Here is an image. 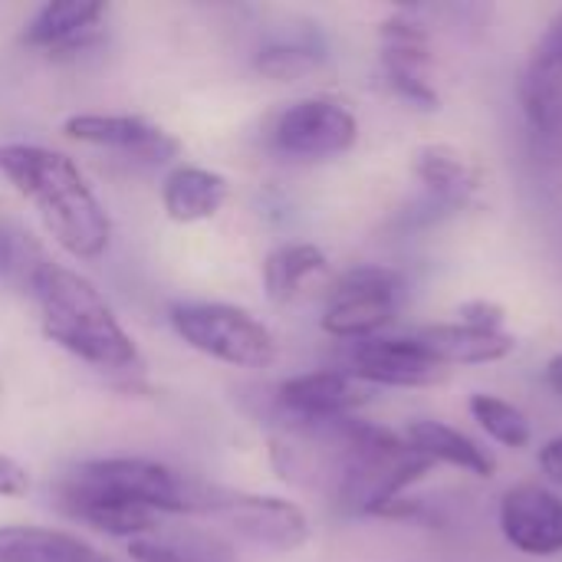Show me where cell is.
Wrapping results in <instances>:
<instances>
[{"label": "cell", "instance_id": "obj_1", "mask_svg": "<svg viewBox=\"0 0 562 562\" xmlns=\"http://www.w3.org/2000/svg\"><path fill=\"white\" fill-rule=\"evenodd\" d=\"M0 175L30 201L53 240L76 260H99L112 244V217L79 165L53 148L0 145Z\"/></svg>", "mask_w": 562, "mask_h": 562}, {"label": "cell", "instance_id": "obj_2", "mask_svg": "<svg viewBox=\"0 0 562 562\" xmlns=\"http://www.w3.org/2000/svg\"><path fill=\"white\" fill-rule=\"evenodd\" d=\"M26 283L40 310L43 336L63 352L99 372H138L145 366L135 339L92 280L63 263L40 260Z\"/></svg>", "mask_w": 562, "mask_h": 562}, {"label": "cell", "instance_id": "obj_3", "mask_svg": "<svg viewBox=\"0 0 562 562\" xmlns=\"http://www.w3.org/2000/svg\"><path fill=\"white\" fill-rule=\"evenodd\" d=\"M198 484L168 464L148 458H95L72 468L56 484V504L66 501H112L148 514H194Z\"/></svg>", "mask_w": 562, "mask_h": 562}, {"label": "cell", "instance_id": "obj_4", "mask_svg": "<svg viewBox=\"0 0 562 562\" xmlns=\"http://www.w3.org/2000/svg\"><path fill=\"white\" fill-rule=\"evenodd\" d=\"M194 514L207 517L211 524L234 533L237 540L270 553H293L310 540L306 510L293 501L270 497V494L198 484Z\"/></svg>", "mask_w": 562, "mask_h": 562}, {"label": "cell", "instance_id": "obj_5", "mask_svg": "<svg viewBox=\"0 0 562 562\" xmlns=\"http://www.w3.org/2000/svg\"><path fill=\"white\" fill-rule=\"evenodd\" d=\"M168 319L191 349L234 369H270L280 356L277 336L231 303H175Z\"/></svg>", "mask_w": 562, "mask_h": 562}, {"label": "cell", "instance_id": "obj_6", "mask_svg": "<svg viewBox=\"0 0 562 562\" xmlns=\"http://www.w3.org/2000/svg\"><path fill=\"white\" fill-rule=\"evenodd\" d=\"M405 293L402 273L382 263H362L339 277L333 296L323 310V333L342 342L375 339L398 313Z\"/></svg>", "mask_w": 562, "mask_h": 562}, {"label": "cell", "instance_id": "obj_7", "mask_svg": "<svg viewBox=\"0 0 562 562\" xmlns=\"http://www.w3.org/2000/svg\"><path fill=\"white\" fill-rule=\"evenodd\" d=\"M270 142L280 155L290 158H336L359 142V119L339 99L329 95L296 99L277 115Z\"/></svg>", "mask_w": 562, "mask_h": 562}, {"label": "cell", "instance_id": "obj_8", "mask_svg": "<svg viewBox=\"0 0 562 562\" xmlns=\"http://www.w3.org/2000/svg\"><path fill=\"white\" fill-rule=\"evenodd\" d=\"M382 40V72L395 95H402L415 109H438L441 95L431 82V49H428V26L415 16V10H398L379 26Z\"/></svg>", "mask_w": 562, "mask_h": 562}, {"label": "cell", "instance_id": "obj_9", "mask_svg": "<svg viewBox=\"0 0 562 562\" xmlns=\"http://www.w3.org/2000/svg\"><path fill=\"white\" fill-rule=\"evenodd\" d=\"M346 372L369 389H422L445 375L415 336H375L352 342L346 352Z\"/></svg>", "mask_w": 562, "mask_h": 562}, {"label": "cell", "instance_id": "obj_10", "mask_svg": "<svg viewBox=\"0 0 562 562\" xmlns=\"http://www.w3.org/2000/svg\"><path fill=\"white\" fill-rule=\"evenodd\" d=\"M369 402V385L346 369H316L280 382L277 405L293 425H329L352 418Z\"/></svg>", "mask_w": 562, "mask_h": 562}, {"label": "cell", "instance_id": "obj_11", "mask_svg": "<svg viewBox=\"0 0 562 562\" xmlns=\"http://www.w3.org/2000/svg\"><path fill=\"white\" fill-rule=\"evenodd\" d=\"M63 135L79 142V145L119 151V155H128L138 161H151V165L171 161L181 151V142L168 128H161L142 115L79 112V115H69L63 122Z\"/></svg>", "mask_w": 562, "mask_h": 562}, {"label": "cell", "instance_id": "obj_12", "mask_svg": "<svg viewBox=\"0 0 562 562\" xmlns=\"http://www.w3.org/2000/svg\"><path fill=\"white\" fill-rule=\"evenodd\" d=\"M504 540L533 560L562 553V497L543 484H517L501 501Z\"/></svg>", "mask_w": 562, "mask_h": 562}, {"label": "cell", "instance_id": "obj_13", "mask_svg": "<svg viewBox=\"0 0 562 562\" xmlns=\"http://www.w3.org/2000/svg\"><path fill=\"white\" fill-rule=\"evenodd\" d=\"M520 105L537 135L553 138L562 132V10L543 30L533 56L520 76Z\"/></svg>", "mask_w": 562, "mask_h": 562}, {"label": "cell", "instance_id": "obj_14", "mask_svg": "<svg viewBox=\"0 0 562 562\" xmlns=\"http://www.w3.org/2000/svg\"><path fill=\"white\" fill-rule=\"evenodd\" d=\"M105 16L99 0H56L43 3L23 30V43L49 56H66L89 46Z\"/></svg>", "mask_w": 562, "mask_h": 562}, {"label": "cell", "instance_id": "obj_15", "mask_svg": "<svg viewBox=\"0 0 562 562\" xmlns=\"http://www.w3.org/2000/svg\"><path fill=\"white\" fill-rule=\"evenodd\" d=\"M231 198V184L221 171L178 165L161 184V207L175 224H201L221 214Z\"/></svg>", "mask_w": 562, "mask_h": 562}, {"label": "cell", "instance_id": "obj_16", "mask_svg": "<svg viewBox=\"0 0 562 562\" xmlns=\"http://www.w3.org/2000/svg\"><path fill=\"white\" fill-rule=\"evenodd\" d=\"M415 339L425 346V352L445 369V366H487L501 362L517 349V339L510 333H491V329H471L461 323H438L415 333Z\"/></svg>", "mask_w": 562, "mask_h": 562}, {"label": "cell", "instance_id": "obj_17", "mask_svg": "<svg viewBox=\"0 0 562 562\" xmlns=\"http://www.w3.org/2000/svg\"><path fill=\"white\" fill-rule=\"evenodd\" d=\"M405 441L428 458L431 464H448L474 477H494L497 461L487 448H481L471 435H464L454 425L435 422V418H418L405 428Z\"/></svg>", "mask_w": 562, "mask_h": 562}, {"label": "cell", "instance_id": "obj_18", "mask_svg": "<svg viewBox=\"0 0 562 562\" xmlns=\"http://www.w3.org/2000/svg\"><path fill=\"white\" fill-rule=\"evenodd\" d=\"M0 562H119L89 540L53 527H0Z\"/></svg>", "mask_w": 562, "mask_h": 562}, {"label": "cell", "instance_id": "obj_19", "mask_svg": "<svg viewBox=\"0 0 562 562\" xmlns=\"http://www.w3.org/2000/svg\"><path fill=\"white\" fill-rule=\"evenodd\" d=\"M412 171L425 184V191L435 198V204L448 211L461 207L481 184L477 168L458 148L441 145V142L422 145L412 158Z\"/></svg>", "mask_w": 562, "mask_h": 562}, {"label": "cell", "instance_id": "obj_20", "mask_svg": "<svg viewBox=\"0 0 562 562\" xmlns=\"http://www.w3.org/2000/svg\"><path fill=\"white\" fill-rule=\"evenodd\" d=\"M329 267L323 247L310 244V240H293V244H280L267 254L263 260V290L270 303H290L303 283L316 273H323Z\"/></svg>", "mask_w": 562, "mask_h": 562}, {"label": "cell", "instance_id": "obj_21", "mask_svg": "<svg viewBox=\"0 0 562 562\" xmlns=\"http://www.w3.org/2000/svg\"><path fill=\"white\" fill-rule=\"evenodd\" d=\"M468 408H471L474 422L487 431V438H494L497 445L520 451V448H527V445L533 441L530 418H527L514 402H507V398H501V395L477 392V395H471Z\"/></svg>", "mask_w": 562, "mask_h": 562}, {"label": "cell", "instance_id": "obj_22", "mask_svg": "<svg viewBox=\"0 0 562 562\" xmlns=\"http://www.w3.org/2000/svg\"><path fill=\"white\" fill-rule=\"evenodd\" d=\"M211 550H214V540L207 543L201 537H168L165 530L128 543L132 562H224L221 553H211Z\"/></svg>", "mask_w": 562, "mask_h": 562}, {"label": "cell", "instance_id": "obj_23", "mask_svg": "<svg viewBox=\"0 0 562 562\" xmlns=\"http://www.w3.org/2000/svg\"><path fill=\"white\" fill-rule=\"evenodd\" d=\"M323 63V53L310 43H270L254 56V69L267 79L290 82L313 72Z\"/></svg>", "mask_w": 562, "mask_h": 562}, {"label": "cell", "instance_id": "obj_24", "mask_svg": "<svg viewBox=\"0 0 562 562\" xmlns=\"http://www.w3.org/2000/svg\"><path fill=\"white\" fill-rule=\"evenodd\" d=\"M458 316H461V326H471V329H491V333H501L504 329V319H507V310L494 300H468L458 306Z\"/></svg>", "mask_w": 562, "mask_h": 562}, {"label": "cell", "instance_id": "obj_25", "mask_svg": "<svg viewBox=\"0 0 562 562\" xmlns=\"http://www.w3.org/2000/svg\"><path fill=\"white\" fill-rule=\"evenodd\" d=\"M20 257H23V237L13 227L0 224V277H10L16 270H26L20 263ZM26 277H30V270H26Z\"/></svg>", "mask_w": 562, "mask_h": 562}, {"label": "cell", "instance_id": "obj_26", "mask_svg": "<svg viewBox=\"0 0 562 562\" xmlns=\"http://www.w3.org/2000/svg\"><path fill=\"white\" fill-rule=\"evenodd\" d=\"M30 491V474L13 458L0 454V497H23Z\"/></svg>", "mask_w": 562, "mask_h": 562}, {"label": "cell", "instance_id": "obj_27", "mask_svg": "<svg viewBox=\"0 0 562 562\" xmlns=\"http://www.w3.org/2000/svg\"><path fill=\"white\" fill-rule=\"evenodd\" d=\"M540 471H543L557 487H562V435L550 438V441L540 448Z\"/></svg>", "mask_w": 562, "mask_h": 562}, {"label": "cell", "instance_id": "obj_28", "mask_svg": "<svg viewBox=\"0 0 562 562\" xmlns=\"http://www.w3.org/2000/svg\"><path fill=\"white\" fill-rule=\"evenodd\" d=\"M547 385H550V392L557 395V398H562V352H557L550 362H547Z\"/></svg>", "mask_w": 562, "mask_h": 562}]
</instances>
